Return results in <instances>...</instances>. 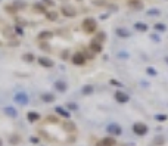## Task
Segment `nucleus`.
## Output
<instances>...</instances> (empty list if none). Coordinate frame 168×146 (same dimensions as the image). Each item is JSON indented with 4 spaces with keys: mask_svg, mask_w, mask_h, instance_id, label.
I'll use <instances>...</instances> for the list:
<instances>
[{
    "mask_svg": "<svg viewBox=\"0 0 168 146\" xmlns=\"http://www.w3.org/2000/svg\"><path fill=\"white\" fill-rule=\"evenodd\" d=\"M118 146H128V145H118Z\"/></svg>",
    "mask_w": 168,
    "mask_h": 146,
    "instance_id": "39",
    "label": "nucleus"
},
{
    "mask_svg": "<svg viewBox=\"0 0 168 146\" xmlns=\"http://www.w3.org/2000/svg\"><path fill=\"white\" fill-rule=\"evenodd\" d=\"M147 125L145 123H134L133 124V133L137 136H145L147 134Z\"/></svg>",
    "mask_w": 168,
    "mask_h": 146,
    "instance_id": "2",
    "label": "nucleus"
},
{
    "mask_svg": "<svg viewBox=\"0 0 168 146\" xmlns=\"http://www.w3.org/2000/svg\"><path fill=\"white\" fill-rule=\"evenodd\" d=\"M55 89L58 90V91H61V93H64V91H67L68 86H67V83H64V81H56Z\"/></svg>",
    "mask_w": 168,
    "mask_h": 146,
    "instance_id": "14",
    "label": "nucleus"
},
{
    "mask_svg": "<svg viewBox=\"0 0 168 146\" xmlns=\"http://www.w3.org/2000/svg\"><path fill=\"white\" fill-rule=\"evenodd\" d=\"M96 146H117V140H115L112 136H108V137L102 139L100 142H97Z\"/></svg>",
    "mask_w": 168,
    "mask_h": 146,
    "instance_id": "9",
    "label": "nucleus"
},
{
    "mask_svg": "<svg viewBox=\"0 0 168 146\" xmlns=\"http://www.w3.org/2000/svg\"><path fill=\"white\" fill-rule=\"evenodd\" d=\"M46 121H47V123L58 124V123H59V118H58L56 115H47V117H46Z\"/></svg>",
    "mask_w": 168,
    "mask_h": 146,
    "instance_id": "24",
    "label": "nucleus"
},
{
    "mask_svg": "<svg viewBox=\"0 0 168 146\" xmlns=\"http://www.w3.org/2000/svg\"><path fill=\"white\" fill-rule=\"evenodd\" d=\"M56 114L61 115V117H64V118H71V114L68 112L67 109H64L62 106H56Z\"/></svg>",
    "mask_w": 168,
    "mask_h": 146,
    "instance_id": "16",
    "label": "nucleus"
},
{
    "mask_svg": "<svg viewBox=\"0 0 168 146\" xmlns=\"http://www.w3.org/2000/svg\"><path fill=\"white\" fill-rule=\"evenodd\" d=\"M41 118V115L38 112H35V111H30V112L27 114V120L30 121V123H35V121H38Z\"/></svg>",
    "mask_w": 168,
    "mask_h": 146,
    "instance_id": "12",
    "label": "nucleus"
},
{
    "mask_svg": "<svg viewBox=\"0 0 168 146\" xmlns=\"http://www.w3.org/2000/svg\"><path fill=\"white\" fill-rule=\"evenodd\" d=\"M34 11L37 12V13H46V12H47V9L44 8V5L37 3V5H34Z\"/></svg>",
    "mask_w": 168,
    "mask_h": 146,
    "instance_id": "19",
    "label": "nucleus"
},
{
    "mask_svg": "<svg viewBox=\"0 0 168 146\" xmlns=\"http://www.w3.org/2000/svg\"><path fill=\"white\" fill-rule=\"evenodd\" d=\"M93 86L91 84H86L84 87H83V95H86V96H89V95H91L93 93Z\"/></svg>",
    "mask_w": 168,
    "mask_h": 146,
    "instance_id": "22",
    "label": "nucleus"
},
{
    "mask_svg": "<svg viewBox=\"0 0 168 146\" xmlns=\"http://www.w3.org/2000/svg\"><path fill=\"white\" fill-rule=\"evenodd\" d=\"M2 45H3V43H2V41H0V46H2Z\"/></svg>",
    "mask_w": 168,
    "mask_h": 146,
    "instance_id": "41",
    "label": "nucleus"
},
{
    "mask_svg": "<svg viewBox=\"0 0 168 146\" xmlns=\"http://www.w3.org/2000/svg\"><path fill=\"white\" fill-rule=\"evenodd\" d=\"M13 6H15V8L18 9V12H19V9L27 8V3H24V2H19V0H18V2H15V3H13Z\"/></svg>",
    "mask_w": 168,
    "mask_h": 146,
    "instance_id": "26",
    "label": "nucleus"
},
{
    "mask_svg": "<svg viewBox=\"0 0 168 146\" xmlns=\"http://www.w3.org/2000/svg\"><path fill=\"white\" fill-rule=\"evenodd\" d=\"M114 96H115V101L118 102V103H127V102L130 101V96L125 91H123V90H117Z\"/></svg>",
    "mask_w": 168,
    "mask_h": 146,
    "instance_id": "7",
    "label": "nucleus"
},
{
    "mask_svg": "<svg viewBox=\"0 0 168 146\" xmlns=\"http://www.w3.org/2000/svg\"><path fill=\"white\" fill-rule=\"evenodd\" d=\"M3 111H5V114H6L8 117H11V118H15V117L18 115V112H16V109H15L13 106H6V108H5Z\"/></svg>",
    "mask_w": 168,
    "mask_h": 146,
    "instance_id": "13",
    "label": "nucleus"
},
{
    "mask_svg": "<svg viewBox=\"0 0 168 146\" xmlns=\"http://www.w3.org/2000/svg\"><path fill=\"white\" fill-rule=\"evenodd\" d=\"M0 146H3V142H2V139H0Z\"/></svg>",
    "mask_w": 168,
    "mask_h": 146,
    "instance_id": "38",
    "label": "nucleus"
},
{
    "mask_svg": "<svg viewBox=\"0 0 168 146\" xmlns=\"http://www.w3.org/2000/svg\"><path fill=\"white\" fill-rule=\"evenodd\" d=\"M61 56H62V59H67V58H68V52H67V50H65V52H62V55H61Z\"/></svg>",
    "mask_w": 168,
    "mask_h": 146,
    "instance_id": "36",
    "label": "nucleus"
},
{
    "mask_svg": "<svg viewBox=\"0 0 168 146\" xmlns=\"http://www.w3.org/2000/svg\"><path fill=\"white\" fill-rule=\"evenodd\" d=\"M155 30H156V31H165L167 27H165L164 24H155Z\"/></svg>",
    "mask_w": 168,
    "mask_h": 146,
    "instance_id": "28",
    "label": "nucleus"
},
{
    "mask_svg": "<svg viewBox=\"0 0 168 146\" xmlns=\"http://www.w3.org/2000/svg\"><path fill=\"white\" fill-rule=\"evenodd\" d=\"M38 64H40V67H43V68H52L55 64H53V61L52 59H49V58H44V56H40L38 59Z\"/></svg>",
    "mask_w": 168,
    "mask_h": 146,
    "instance_id": "10",
    "label": "nucleus"
},
{
    "mask_svg": "<svg viewBox=\"0 0 168 146\" xmlns=\"http://www.w3.org/2000/svg\"><path fill=\"white\" fill-rule=\"evenodd\" d=\"M61 12H62V15L67 16V18H74V16L77 15V9H75L74 6H71V5H64V6L61 8Z\"/></svg>",
    "mask_w": 168,
    "mask_h": 146,
    "instance_id": "3",
    "label": "nucleus"
},
{
    "mask_svg": "<svg viewBox=\"0 0 168 146\" xmlns=\"http://www.w3.org/2000/svg\"><path fill=\"white\" fill-rule=\"evenodd\" d=\"M106 131H108L111 136H121L123 134V128H121V125H118V124H109V125L106 127Z\"/></svg>",
    "mask_w": 168,
    "mask_h": 146,
    "instance_id": "6",
    "label": "nucleus"
},
{
    "mask_svg": "<svg viewBox=\"0 0 168 146\" xmlns=\"http://www.w3.org/2000/svg\"><path fill=\"white\" fill-rule=\"evenodd\" d=\"M94 38H96V40H99V41H102V43H103V40H105V33H99L97 35H96V37H94Z\"/></svg>",
    "mask_w": 168,
    "mask_h": 146,
    "instance_id": "30",
    "label": "nucleus"
},
{
    "mask_svg": "<svg viewBox=\"0 0 168 146\" xmlns=\"http://www.w3.org/2000/svg\"><path fill=\"white\" fill-rule=\"evenodd\" d=\"M146 72H147L149 75H156V71H155V68H152V67H147V68H146Z\"/></svg>",
    "mask_w": 168,
    "mask_h": 146,
    "instance_id": "29",
    "label": "nucleus"
},
{
    "mask_svg": "<svg viewBox=\"0 0 168 146\" xmlns=\"http://www.w3.org/2000/svg\"><path fill=\"white\" fill-rule=\"evenodd\" d=\"M155 120L159 121V123H164V121H167L168 120V117L165 115V114H158V115H155Z\"/></svg>",
    "mask_w": 168,
    "mask_h": 146,
    "instance_id": "25",
    "label": "nucleus"
},
{
    "mask_svg": "<svg viewBox=\"0 0 168 146\" xmlns=\"http://www.w3.org/2000/svg\"><path fill=\"white\" fill-rule=\"evenodd\" d=\"M68 108H69L71 111H77V109H78V105H77V103H68Z\"/></svg>",
    "mask_w": 168,
    "mask_h": 146,
    "instance_id": "31",
    "label": "nucleus"
},
{
    "mask_svg": "<svg viewBox=\"0 0 168 146\" xmlns=\"http://www.w3.org/2000/svg\"><path fill=\"white\" fill-rule=\"evenodd\" d=\"M30 142L34 143V145H37V143H40V139H38V137H31V139H30Z\"/></svg>",
    "mask_w": 168,
    "mask_h": 146,
    "instance_id": "33",
    "label": "nucleus"
},
{
    "mask_svg": "<svg viewBox=\"0 0 168 146\" xmlns=\"http://www.w3.org/2000/svg\"><path fill=\"white\" fill-rule=\"evenodd\" d=\"M46 16H47V19H50V21H56V19H58V12L47 11L46 12Z\"/></svg>",
    "mask_w": 168,
    "mask_h": 146,
    "instance_id": "20",
    "label": "nucleus"
},
{
    "mask_svg": "<svg viewBox=\"0 0 168 146\" xmlns=\"http://www.w3.org/2000/svg\"><path fill=\"white\" fill-rule=\"evenodd\" d=\"M130 2H137V0H130Z\"/></svg>",
    "mask_w": 168,
    "mask_h": 146,
    "instance_id": "40",
    "label": "nucleus"
},
{
    "mask_svg": "<svg viewBox=\"0 0 168 146\" xmlns=\"http://www.w3.org/2000/svg\"><path fill=\"white\" fill-rule=\"evenodd\" d=\"M41 101L46 102V103H50V102H55V95H52V93H43L41 96Z\"/></svg>",
    "mask_w": 168,
    "mask_h": 146,
    "instance_id": "15",
    "label": "nucleus"
},
{
    "mask_svg": "<svg viewBox=\"0 0 168 146\" xmlns=\"http://www.w3.org/2000/svg\"><path fill=\"white\" fill-rule=\"evenodd\" d=\"M43 5H47V6H53V2H50V0H44V2H43Z\"/></svg>",
    "mask_w": 168,
    "mask_h": 146,
    "instance_id": "34",
    "label": "nucleus"
},
{
    "mask_svg": "<svg viewBox=\"0 0 168 146\" xmlns=\"http://www.w3.org/2000/svg\"><path fill=\"white\" fill-rule=\"evenodd\" d=\"M50 37H53V33H50V31H44V33H40V35H38V40L44 41L46 38H50Z\"/></svg>",
    "mask_w": 168,
    "mask_h": 146,
    "instance_id": "21",
    "label": "nucleus"
},
{
    "mask_svg": "<svg viewBox=\"0 0 168 146\" xmlns=\"http://www.w3.org/2000/svg\"><path fill=\"white\" fill-rule=\"evenodd\" d=\"M64 130H65L67 133H75V130H77V125L72 123V121L67 120V121H64Z\"/></svg>",
    "mask_w": 168,
    "mask_h": 146,
    "instance_id": "11",
    "label": "nucleus"
},
{
    "mask_svg": "<svg viewBox=\"0 0 168 146\" xmlns=\"http://www.w3.org/2000/svg\"><path fill=\"white\" fill-rule=\"evenodd\" d=\"M15 102L18 103V105H28V102H30V98H28V95L27 93H24V91H19V93H16L15 95Z\"/></svg>",
    "mask_w": 168,
    "mask_h": 146,
    "instance_id": "5",
    "label": "nucleus"
},
{
    "mask_svg": "<svg viewBox=\"0 0 168 146\" xmlns=\"http://www.w3.org/2000/svg\"><path fill=\"white\" fill-rule=\"evenodd\" d=\"M89 49L91 50V52H94V53H100L102 50H103V47H102V41L96 40V38H93V40L90 41Z\"/></svg>",
    "mask_w": 168,
    "mask_h": 146,
    "instance_id": "8",
    "label": "nucleus"
},
{
    "mask_svg": "<svg viewBox=\"0 0 168 146\" xmlns=\"http://www.w3.org/2000/svg\"><path fill=\"white\" fill-rule=\"evenodd\" d=\"M115 34H117L118 37H121V38L130 37V33H128L127 30H124V28H117V30H115Z\"/></svg>",
    "mask_w": 168,
    "mask_h": 146,
    "instance_id": "17",
    "label": "nucleus"
},
{
    "mask_svg": "<svg viewBox=\"0 0 168 146\" xmlns=\"http://www.w3.org/2000/svg\"><path fill=\"white\" fill-rule=\"evenodd\" d=\"M134 28H136V31L145 33V31H147V24H145V22H136L134 24Z\"/></svg>",
    "mask_w": 168,
    "mask_h": 146,
    "instance_id": "18",
    "label": "nucleus"
},
{
    "mask_svg": "<svg viewBox=\"0 0 168 146\" xmlns=\"http://www.w3.org/2000/svg\"><path fill=\"white\" fill-rule=\"evenodd\" d=\"M9 142H11V145H18V143L21 142V136L12 134V136H11V139H9Z\"/></svg>",
    "mask_w": 168,
    "mask_h": 146,
    "instance_id": "23",
    "label": "nucleus"
},
{
    "mask_svg": "<svg viewBox=\"0 0 168 146\" xmlns=\"http://www.w3.org/2000/svg\"><path fill=\"white\" fill-rule=\"evenodd\" d=\"M22 59L25 61V62H33V61H34V55H33V53H25V55L22 56Z\"/></svg>",
    "mask_w": 168,
    "mask_h": 146,
    "instance_id": "27",
    "label": "nucleus"
},
{
    "mask_svg": "<svg viewBox=\"0 0 168 146\" xmlns=\"http://www.w3.org/2000/svg\"><path fill=\"white\" fill-rule=\"evenodd\" d=\"M15 30H16V33L22 34V30H21V28H19V27H16V28H15Z\"/></svg>",
    "mask_w": 168,
    "mask_h": 146,
    "instance_id": "37",
    "label": "nucleus"
},
{
    "mask_svg": "<svg viewBox=\"0 0 168 146\" xmlns=\"http://www.w3.org/2000/svg\"><path fill=\"white\" fill-rule=\"evenodd\" d=\"M111 84L112 86H117V87H121V86H123V83H120L118 80H111Z\"/></svg>",
    "mask_w": 168,
    "mask_h": 146,
    "instance_id": "32",
    "label": "nucleus"
},
{
    "mask_svg": "<svg viewBox=\"0 0 168 146\" xmlns=\"http://www.w3.org/2000/svg\"><path fill=\"white\" fill-rule=\"evenodd\" d=\"M96 28H97V24H96V21H94L93 18H86V19L83 21V31L86 34L94 33Z\"/></svg>",
    "mask_w": 168,
    "mask_h": 146,
    "instance_id": "1",
    "label": "nucleus"
},
{
    "mask_svg": "<svg viewBox=\"0 0 168 146\" xmlns=\"http://www.w3.org/2000/svg\"><path fill=\"white\" fill-rule=\"evenodd\" d=\"M149 15H159V12L156 9H152V11H149Z\"/></svg>",
    "mask_w": 168,
    "mask_h": 146,
    "instance_id": "35",
    "label": "nucleus"
},
{
    "mask_svg": "<svg viewBox=\"0 0 168 146\" xmlns=\"http://www.w3.org/2000/svg\"><path fill=\"white\" fill-rule=\"evenodd\" d=\"M86 56H84V53L83 52H77V53H74L72 55V58H71V62L74 64V65H77V67H80V65H84L86 64Z\"/></svg>",
    "mask_w": 168,
    "mask_h": 146,
    "instance_id": "4",
    "label": "nucleus"
}]
</instances>
